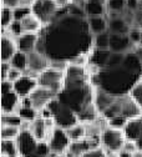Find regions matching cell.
I'll return each mask as SVG.
<instances>
[{"mask_svg": "<svg viewBox=\"0 0 142 157\" xmlns=\"http://www.w3.org/2000/svg\"><path fill=\"white\" fill-rule=\"evenodd\" d=\"M126 141L125 133L121 128H115L107 126L102 130L100 135V142L109 153H117L122 150V146Z\"/></svg>", "mask_w": 142, "mask_h": 157, "instance_id": "5", "label": "cell"}, {"mask_svg": "<svg viewBox=\"0 0 142 157\" xmlns=\"http://www.w3.org/2000/svg\"><path fill=\"white\" fill-rule=\"evenodd\" d=\"M110 46V31H104L101 34L94 35V48L97 49H109Z\"/></svg>", "mask_w": 142, "mask_h": 157, "instance_id": "31", "label": "cell"}, {"mask_svg": "<svg viewBox=\"0 0 142 157\" xmlns=\"http://www.w3.org/2000/svg\"><path fill=\"white\" fill-rule=\"evenodd\" d=\"M111 50L110 49H97L92 48V50L89 54V64L97 66L98 69H102L106 66L109 59L111 56Z\"/></svg>", "mask_w": 142, "mask_h": 157, "instance_id": "20", "label": "cell"}, {"mask_svg": "<svg viewBox=\"0 0 142 157\" xmlns=\"http://www.w3.org/2000/svg\"><path fill=\"white\" fill-rule=\"evenodd\" d=\"M67 136L70 137L71 141H79V140H83L87 136L86 133V125L84 122H76L74 125H71L70 127L65 128Z\"/></svg>", "mask_w": 142, "mask_h": 157, "instance_id": "24", "label": "cell"}, {"mask_svg": "<svg viewBox=\"0 0 142 157\" xmlns=\"http://www.w3.org/2000/svg\"><path fill=\"white\" fill-rule=\"evenodd\" d=\"M14 21V11L13 6L2 5V11H0V23H2V31L6 30L9 25Z\"/></svg>", "mask_w": 142, "mask_h": 157, "instance_id": "27", "label": "cell"}, {"mask_svg": "<svg viewBox=\"0 0 142 157\" xmlns=\"http://www.w3.org/2000/svg\"><path fill=\"white\" fill-rule=\"evenodd\" d=\"M10 69H11V65L9 61H2V64H0V77H2V80H6L8 72Z\"/></svg>", "mask_w": 142, "mask_h": 157, "instance_id": "43", "label": "cell"}, {"mask_svg": "<svg viewBox=\"0 0 142 157\" xmlns=\"http://www.w3.org/2000/svg\"><path fill=\"white\" fill-rule=\"evenodd\" d=\"M87 25L92 35H97L109 30V19L106 15L102 16H89Z\"/></svg>", "mask_w": 142, "mask_h": 157, "instance_id": "22", "label": "cell"}, {"mask_svg": "<svg viewBox=\"0 0 142 157\" xmlns=\"http://www.w3.org/2000/svg\"><path fill=\"white\" fill-rule=\"evenodd\" d=\"M20 105H21V97L15 91L2 94V97H0V109H2L3 113L17 112Z\"/></svg>", "mask_w": 142, "mask_h": 157, "instance_id": "17", "label": "cell"}, {"mask_svg": "<svg viewBox=\"0 0 142 157\" xmlns=\"http://www.w3.org/2000/svg\"><path fill=\"white\" fill-rule=\"evenodd\" d=\"M21 132V128L17 126H10V125H2L0 128V137L2 140H16L17 136Z\"/></svg>", "mask_w": 142, "mask_h": 157, "instance_id": "28", "label": "cell"}, {"mask_svg": "<svg viewBox=\"0 0 142 157\" xmlns=\"http://www.w3.org/2000/svg\"><path fill=\"white\" fill-rule=\"evenodd\" d=\"M142 63L133 51L125 54L124 61L117 66H105L100 69L91 78L96 87H100L109 94L121 96L130 94L133 85L140 80Z\"/></svg>", "mask_w": 142, "mask_h": 157, "instance_id": "2", "label": "cell"}, {"mask_svg": "<svg viewBox=\"0 0 142 157\" xmlns=\"http://www.w3.org/2000/svg\"><path fill=\"white\" fill-rule=\"evenodd\" d=\"M29 56V69L37 72V74H41L44 70H46L50 66V59L43 54V52H39L37 50L28 54Z\"/></svg>", "mask_w": 142, "mask_h": 157, "instance_id": "18", "label": "cell"}, {"mask_svg": "<svg viewBox=\"0 0 142 157\" xmlns=\"http://www.w3.org/2000/svg\"><path fill=\"white\" fill-rule=\"evenodd\" d=\"M116 99V96L112 94H109L107 91L100 89V87H95V95H94V104L98 111V113H102Z\"/></svg>", "mask_w": 142, "mask_h": 157, "instance_id": "19", "label": "cell"}, {"mask_svg": "<svg viewBox=\"0 0 142 157\" xmlns=\"http://www.w3.org/2000/svg\"><path fill=\"white\" fill-rule=\"evenodd\" d=\"M48 144L50 146L51 152L61 155V153L67 151V148H69V146L71 144V140H70V137L67 136L65 128L55 126L51 130L50 135H49Z\"/></svg>", "mask_w": 142, "mask_h": 157, "instance_id": "7", "label": "cell"}, {"mask_svg": "<svg viewBox=\"0 0 142 157\" xmlns=\"http://www.w3.org/2000/svg\"><path fill=\"white\" fill-rule=\"evenodd\" d=\"M109 19V31L112 34H129L131 25L125 20L122 13L107 11L106 14Z\"/></svg>", "mask_w": 142, "mask_h": 157, "instance_id": "12", "label": "cell"}, {"mask_svg": "<svg viewBox=\"0 0 142 157\" xmlns=\"http://www.w3.org/2000/svg\"><path fill=\"white\" fill-rule=\"evenodd\" d=\"M29 131L39 141H48L49 135L51 132V130H50V127L46 122V119H44V117H41L40 115L36 117L35 120L30 121Z\"/></svg>", "mask_w": 142, "mask_h": 157, "instance_id": "14", "label": "cell"}, {"mask_svg": "<svg viewBox=\"0 0 142 157\" xmlns=\"http://www.w3.org/2000/svg\"><path fill=\"white\" fill-rule=\"evenodd\" d=\"M132 51H133L135 55L138 57V60L142 63V45H136V46L132 49Z\"/></svg>", "mask_w": 142, "mask_h": 157, "instance_id": "48", "label": "cell"}, {"mask_svg": "<svg viewBox=\"0 0 142 157\" xmlns=\"http://www.w3.org/2000/svg\"><path fill=\"white\" fill-rule=\"evenodd\" d=\"M135 45L130 40L127 34H112L110 33V46L112 52H129L132 51Z\"/></svg>", "mask_w": 142, "mask_h": 157, "instance_id": "13", "label": "cell"}, {"mask_svg": "<svg viewBox=\"0 0 142 157\" xmlns=\"http://www.w3.org/2000/svg\"><path fill=\"white\" fill-rule=\"evenodd\" d=\"M130 95L142 110V78H140V80L133 85V87L130 91Z\"/></svg>", "mask_w": 142, "mask_h": 157, "instance_id": "33", "label": "cell"}, {"mask_svg": "<svg viewBox=\"0 0 142 157\" xmlns=\"http://www.w3.org/2000/svg\"><path fill=\"white\" fill-rule=\"evenodd\" d=\"M107 0H86L85 3V13L89 16H102L107 14Z\"/></svg>", "mask_w": 142, "mask_h": 157, "instance_id": "21", "label": "cell"}, {"mask_svg": "<svg viewBox=\"0 0 142 157\" xmlns=\"http://www.w3.org/2000/svg\"><path fill=\"white\" fill-rule=\"evenodd\" d=\"M137 150H138V147H137V144H136L135 141L126 140L125 144H124V146H122V150H121V151H125V152H127V153H133V152H136Z\"/></svg>", "mask_w": 142, "mask_h": 157, "instance_id": "42", "label": "cell"}, {"mask_svg": "<svg viewBox=\"0 0 142 157\" xmlns=\"http://www.w3.org/2000/svg\"><path fill=\"white\" fill-rule=\"evenodd\" d=\"M36 50L50 60H70L79 54H90L94 48V35L87 25V16H76L67 8L59 9L52 20L39 33Z\"/></svg>", "mask_w": 142, "mask_h": 157, "instance_id": "1", "label": "cell"}, {"mask_svg": "<svg viewBox=\"0 0 142 157\" xmlns=\"http://www.w3.org/2000/svg\"><path fill=\"white\" fill-rule=\"evenodd\" d=\"M9 63L13 67L19 69L24 72L29 66V56H28V54H25L23 51H16V54L11 57V60Z\"/></svg>", "mask_w": 142, "mask_h": 157, "instance_id": "26", "label": "cell"}, {"mask_svg": "<svg viewBox=\"0 0 142 157\" xmlns=\"http://www.w3.org/2000/svg\"><path fill=\"white\" fill-rule=\"evenodd\" d=\"M131 157H142V150H137L131 155Z\"/></svg>", "mask_w": 142, "mask_h": 157, "instance_id": "51", "label": "cell"}, {"mask_svg": "<svg viewBox=\"0 0 142 157\" xmlns=\"http://www.w3.org/2000/svg\"><path fill=\"white\" fill-rule=\"evenodd\" d=\"M19 157H21V156H19Z\"/></svg>", "mask_w": 142, "mask_h": 157, "instance_id": "52", "label": "cell"}, {"mask_svg": "<svg viewBox=\"0 0 142 157\" xmlns=\"http://www.w3.org/2000/svg\"><path fill=\"white\" fill-rule=\"evenodd\" d=\"M56 3L57 8L59 9H64V8H67L70 4H71V0H54Z\"/></svg>", "mask_w": 142, "mask_h": 157, "instance_id": "47", "label": "cell"}, {"mask_svg": "<svg viewBox=\"0 0 142 157\" xmlns=\"http://www.w3.org/2000/svg\"><path fill=\"white\" fill-rule=\"evenodd\" d=\"M2 33H6L8 35H10V36H13V37H17V36H20L23 33H24V30H23V26H21V21H17V20H14L10 25H9V28L6 29V30H4V31H2Z\"/></svg>", "mask_w": 142, "mask_h": 157, "instance_id": "35", "label": "cell"}, {"mask_svg": "<svg viewBox=\"0 0 142 157\" xmlns=\"http://www.w3.org/2000/svg\"><path fill=\"white\" fill-rule=\"evenodd\" d=\"M17 113L20 115V117L24 120V121H33L35 120L36 117L39 116V111L33 107V106H25V105H20L19 110H17Z\"/></svg>", "mask_w": 142, "mask_h": 157, "instance_id": "30", "label": "cell"}, {"mask_svg": "<svg viewBox=\"0 0 142 157\" xmlns=\"http://www.w3.org/2000/svg\"><path fill=\"white\" fill-rule=\"evenodd\" d=\"M126 140L135 141L138 150H142V115L130 119L122 128Z\"/></svg>", "mask_w": 142, "mask_h": 157, "instance_id": "10", "label": "cell"}, {"mask_svg": "<svg viewBox=\"0 0 142 157\" xmlns=\"http://www.w3.org/2000/svg\"><path fill=\"white\" fill-rule=\"evenodd\" d=\"M70 63L69 60H63V59H54V60H50V66L49 67H52L55 70H59V71H66L67 67H69Z\"/></svg>", "mask_w": 142, "mask_h": 157, "instance_id": "38", "label": "cell"}, {"mask_svg": "<svg viewBox=\"0 0 142 157\" xmlns=\"http://www.w3.org/2000/svg\"><path fill=\"white\" fill-rule=\"evenodd\" d=\"M129 37L130 40L132 41V44L136 46V45H142V30L140 28H136V26H131L130 31H129Z\"/></svg>", "mask_w": 142, "mask_h": 157, "instance_id": "37", "label": "cell"}, {"mask_svg": "<svg viewBox=\"0 0 142 157\" xmlns=\"http://www.w3.org/2000/svg\"><path fill=\"white\" fill-rule=\"evenodd\" d=\"M59 8L54 0H36L33 6V14L36 15L44 25L49 24L55 17Z\"/></svg>", "mask_w": 142, "mask_h": 157, "instance_id": "8", "label": "cell"}, {"mask_svg": "<svg viewBox=\"0 0 142 157\" xmlns=\"http://www.w3.org/2000/svg\"><path fill=\"white\" fill-rule=\"evenodd\" d=\"M13 11H14V20L21 21V20H24L26 16H29V15L33 14V8L16 5V6L13 8Z\"/></svg>", "mask_w": 142, "mask_h": 157, "instance_id": "32", "label": "cell"}, {"mask_svg": "<svg viewBox=\"0 0 142 157\" xmlns=\"http://www.w3.org/2000/svg\"><path fill=\"white\" fill-rule=\"evenodd\" d=\"M57 96V94H55L54 91L44 87V86H37L31 95L29 96L30 100H31V104H33V107H35L37 111H41L43 109H45L55 97Z\"/></svg>", "mask_w": 142, "mask_h": 157, "instance_id": "9", "label": "cell"}, {"mask_svg": "<svg viewBox=\"0 0 142 157\" xmlns=\"http://www.w3.org/2000/svg\"><path fill=\"white\" fill-rule=\"evenodd\" d=\"M132 26L140 28L142 30V0H140V6L135 11V20H133V25Z\"/></svg>", "mask_w": 142, "mask_h": 157, "instance_id": "41", "label": "cell"}, {"mask_svg": "<svg viewBox=\"0 0 142 157\" xmlns=\"http://www.w3.org/2000/svg\"><path fill=\"white\" fill-rule=\"evenodd\" d=\"M24 120L20 117L17 112H9V113H3L2 112V125H10V126H17L21 128Z\"/></svg>", "mask_w": 142, "mask_h": 157, "instance_id": "29", "label": "cell"}, {"mask_svg": "<svg viewBox=\"0 0 142 157\" xmlns=\"http://www.w3.org/2000/svg\"><path fill=\"white\" fill-rule=\"evenodd\" d=\"M131 155L132 153H127L125 151H120V152L116 153V157H131Z\"/></svg>", "mask_w": 142, "mask_h": 157, "instance_id": "50", "label": "cell"}, {"mask_svg": "<svg viewBox=\"0 0 142 157\" xmlns=\"http://www.w3.org/2000/svg\"><path fill=\"white\" fill-rule=\"evenodd\" d=\"M37 86H39L37 78L28 76V75H23L14 82V91L21 97V99H24V97H29L31 95V92Z\"/></svg>", "mask_w": 142, "mask_h": 157, "instance_id": "11", "label": "cell"}, {"mask_svg": "<svg viewBox=\"0 0 142 157\" xmlns=\"http://www.w3.org/2000/svg\"><path fill=\"white\" fill-rule=\"evenodd\" d=\"M37 82L40 86H44L54 91L55 94H59L65 85V72L55 70L52 67H48L39 75Z\"/></svg>", "mask_w": 142, "mask_h": 157, "instance_id": "6", "label": "cell"}, {"mask_svg": "<svg viewBox=\"0 0 142 157\" xmlns=\"http://www.w3.org/2000/svg\"><path fill=\"white\" fill-rule=\"evenodd\" d=\"M51 113H52V119L55 120L56 126L59 127H63V128H67L71 125L79 122L77 119V113L75 111H72L70 107H67L66 105L61 104L59 101L57 97L55 99L46 106Z\"/></svg>", "mask_w": 142, "mask_h": 157, "instance_id": "4", "label": "cell"}, {"mask_svg": "<svg viewBox=\"0 0 142 157\" xmlns=\"http://www.w3.org/2000/svg\"><path fill=\"white\" fill-rule=\"evenodd\" d=\"M0 89H2V94H8L14 91V82L9 81V80H2L0 84Z\"/></svg>", "mask_w": 142, "mask_h": 157, "instance_id": "44", "label": "cell"}, {"mask_svg": "<svg viewBox=\"0 0 142 157\" xmlns=\"http://www.w3.org/2000/svg\"><path fill=\"white\" fill-rule=\"evenodd\" d=\"M16 141L21 157H48L51 152L48 141L36 140L29 130H21Z\"/></svg>", "mask_w": 142, "mask_h": 157, "instance_id": "3", "label": "cell"}, {"mask_svg": "<svg viewBox=\"0 0 142 157\" xmlns=\"http://www.w3.org/2000/svg\"><path fill=\"white\" fill-rule=\"evenodd\" d=\"M39 33H23L20 36L16 37L17 50L23 51L25 54H30L36 50L39 43Z\"/></svg>", "mask_w": 142, "mask_h": 157, "instance_id": "16", "label": "cell"}, {"mask_svg": "<svg viewBox=\"0 0 142 157\" xmlns=\"http://www.w3.org/2000/svg\"><path fill=\"white\" fill-rule=\"evenodd\" d=\"M35 3H36V0H17L16 5H20V6H28V8H33ZM16 5H15V6H16Z\"/></svg>", "mask_w": 142, "mask_h": 157, "instance_id": "46", "label": "cell"}, {"mask_svg": "<svg viewBox=\"0 0 142 157\" xmlns=\"http://www.w3.org/2000/svg\"><path fill=\"white\" fill-rule=\"evenodd\" d=\"M21 26L24 33H40L44 28V24L36 15L31 14L21 20Z\"/></svg>", "mask_w": 142, "mask_h": 157, "instance_id": "23", "label": "cell"}, {"mask_svg": "<svg viewBox=\"0 0 142 157\" xmlns=\"http://www.w3.org/2000/svg\"><path fill=\"white\" fill-rule=\"evenodd\" d=\"M107 11L122 13L126 10V0H107Z\"/></svg>", "mask_w": 142, "mask_h": 157, "instance_id": "34", "label": "cell"}, {"mask_svg": "<svg viewBox=\"0 0 142 157\" xmlns=\"http://www.w3.org/2000/svg\"><path fill=\"white\" fill-rule=\"evenodd\" d=\"M140 6V0H126V9L136 11Z\"/></svg>", "mask_w": 142, "mask_h": 157, "instance_id": "45", "label": "cell"}, {"mask_svg": "<svg viewBox=\"0 0 142 157\" xmlns=\"http://www.w3.org/2000/svg\"><path fill=\"white\" fill-rule=\"evenodd\" d=\"M80 157H109V152L102 146H97V147L90 148L89 151L83 153Z\"/></svg>", "mask_w": 142, "mask_h": 157, "instance_id": "36", "label": "cell"}, {"mask_svg": "<svg viewBox=\"0 0 142 157\" xmlns=\"http://www.w3.org/2000/svg\"><path fill=\"white\" fill-rule=\"evenodd\" d=\"M85 3L86 0H71V4H75V5H79V6H85Z\"/></svg>", "mask_w": 142, "mask_h": 157, "instance_id": "49", "label": "cell"}, {"mask_svg": "<svg viewBox=\"0 0 142 157\" xmlns=\"http://www.w3.org/2000/svg\"><path fill=\"white\" fill-rule=\"evenodd\" d=\"M127 121L129 120L126 119V117H124V116H115V117H112V119L107 120L109 126L115 127V128H121V130L125 127V125H126Z\"/></svg>", "mask_w": 142, "mask_h": 157, "instance_id": "39", "label": "cell"}, {"mask_svg": "<svg viewBox=\"0 0 142 157\" xmlns=\"http://www.w3.org/2000/svg\"><path fill=\"white\" fill-rule=\"evenodd\" d=\"M24 75V72L21 71V70H19V69H15V67H13L11 66V69L9 70V72H8V77H6V80H9V81H11V82H15L17 78H20Z\"/></svg>", "mask_w": 142, "mask_h": 157, "instance_id": "40", "label": "cell"}, {"mask_svg": "<svg viewBox=\"0 0 142 157\" xmlns=\"http://www.w3.org/2000/svg\"><path fill=\"white\" fill-rule=\"evenodd\" d=\"M0 151H2V156H5V157H19L20 156L16 140H2L0 141Z\"/></svg>", "mask_w": 142, "mask_h": 157, "instance_id": "25", "label": "cell"}, {"mask_svg": "<svg viewBox=\"0 0 142 157\" xmlns=\"http://www.w3.org/2000/svg\"><path fill=\"white\" fill-rule=\"evenodd\" d=\"M16 51H19L16 39L8 35L6 33H2V40H0V59H2V61H10Z\"/></svg>", "mask_w": 142, "mask_h": 157, "instance_id": "15", "label": "cell"}]
</instances>
